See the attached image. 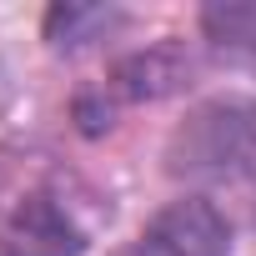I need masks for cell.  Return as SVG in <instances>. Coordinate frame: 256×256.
<instances>
[{
  "instance_id": "1",
  "label": "cell",
  "mask_w": 256,
  "mask_h": 256,
  "mask_svg": "<svg viewBox=\"0 0 256 256\" xmlns=\"http://www.w3.org/2000/svg\"><path fill=\"white\" fill-rule=\"evenodd\" d=\"M256 156V100L216 96L186 110L166 141V171L176 181H221Z\"/></svg>"
},
{
  "instance_id": "2",
  "label": "cell",
  "mask_w": 256,
  "mask_h": 256,
  "mask_svg": "<svg viewBox=\"0 0 256 256\" xmlns=\"http://www.w3.org/2000/svg\"><path fill=\"white\" fill-rule=\"evenodd\" d=\"M226 251H231L226 216L211 201L186 196V201H171L126 256H226Z\"/></svg>"
},
{
  "instance_id": "3",
  "label": "cell",
  "mask_w": 256,
  "mask_h": 256,
  "mask_svg": "<svg viewBox=\"0 0 256 256\" xmlns=\"http://www.w3.org/2000/svg\"><path fill=\"white\" fill-rule=\"evenodd\" d=\"M80 251H86V236L40 191L26 196L10 211V226H6V236H0V256H80Z\"/></svg>"
},
{
  "instance_id": "4",
  "label": "cell",
  "mask_w": 256,
  "mask_h": 256,
  "mask_svg": "<svg viewBox=\"0 0 256 256\" xmlns=\"http://www.w3.org/2000/svg\"><path fill=\"white\" fill-rule=\"evenodd\" d=\"M201 30L221 50H231L241 60H256V0H221V6H206L201 10Z\"/></svg>"
},
{
  "instance_id": "5",
  "label": "cell",
  "mask_w": 256,
  "mask_h": 256,
  "mask_svg": "<svg viewBox=\"0 0 256 256\" xmlns=\"http://www.w3.org/2000/svg\"><path fill=\"white\" fill-rule=\"evenodd\" d=\"M110 26H116V10H106V6H50L46 40L56 50H80V46L100 40Z\"/></svg>"
},
{
  "instance_id": "6",
  "label": "cell",
  "mask_w": 256,
  "mask_h": 256,
  "mask_svg": "<svg viewBox=\"0 0 256 256\" xmlns=\"http://www.w3.org/2000/svg\"><path fill=\"white\" fill-rule=\"evenodd\" d=\"M176 80H181L176 50H146V56L120 60V70H116V90L131 96V100H141V96H166Z\"/></svg>"
}]
</instances>
